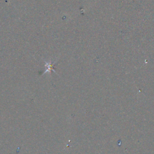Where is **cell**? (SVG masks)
<instances>
[{"label":"cell","mask_w":154,"mask_h":154,"mask_svg":"<svg viewBox=\"0 0 154 154\" xmlns=\"http://www.w3.org/2000/svg\"><path fill=\"white\" fill-rule=\"evenodd\" d=\"M55 62L54 63H51V62H46L45 61V66H46V70L44 72V73L46 72H51V71L55 72L54 69V66L55 64Z\"/></svg>","instance_id":"cell-1"}]
</instances>
